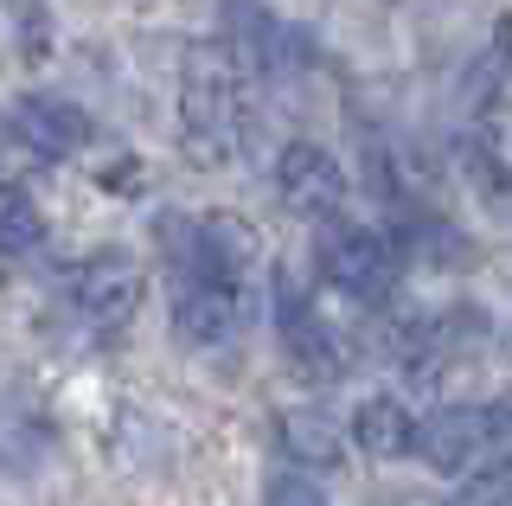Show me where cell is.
I'll list each match as a JSON object with an SVG mask.
<instances>
[{
  "mask_svg": "<svg viewBox=\"0 0 512 506\" xmlns=\"http://www.w3.org/2000/svg\"><path fill=\"white\" fill-rule=\"evenodd\" d=\"M461 506H512V462H493L468 474V494H461Z\"/></svg>",
  "mask_w": 512,
  "mask_h": 506,
  "instance_id": "5bb4252c",
  "label": "cell"
},
{
  "mask_svg": "<svg viewBox=\"0 0 512 506\" xmlns=\"http://www.w3.org/2000/svg\"><path fill=\"white\" fill-rule=\"evenodd\" d=\"M141 295H148V276H141V263L122 257V250H103V257L77 263L71 282H64L71 321L84 327V334H96V340H116L141 314Z\"/></svg>",
  "mask_w": 512,
  "mask_h": 506,
  "instance_id": "277c9868",
  "label": "cell"
},
{
  "mask_svg": "<svg viewBox=\"0 0 512 506\" xmlns=\"http://www.w3.org/2000/svg\"><path fill=\"white\" fill-rule=\"evenodd\" d=\"M282 346H288V366L301 378H340L352 366V346L333 334L327 314L301 289H288V282H282Z\"/></svg>",
  "mask_w": 512,
  "mask_h": 506,
  "instance_id": "ba28073f",
  "label": "cell"
},
{
  "mask_svg": "<svg viewBox=\"0 0 512 506\" xmlns=\"http://www.w3.org/2000/svg\"><path fill=\"white\" fill-rule=\"evenodd\" d=\"M314 270L327 289L352 295V302H384L397 282V250L384 244L372 225H352V218H327L314 244Z\"/></svg>",
  "mask_w": 512,
  "mask_h": 506,
  "instance_id": "5b68a950",
  "label": "cell"
},
{
  "mask_svg": "<svg viewBox=\"0 0 512 506\" xmlns=\"http://www.w3.org/2000/svg\"><path fill=\"white\" fill-rule=\"evenodd\" d=\"M250 129V65L224 39H199L180 65V135L199 161H231Z\"/></svg>",
  "mask_w": 512,
  "mask_h": 506,
  "instance_id": "6da1fadb",
  "label": "cell"
},
{
  "mask_svg": "<svg viewBox=\"0 0 512 506\" xmlns=\"http://www.w3.org/2000/svg\"><path fill=\"white\" fill-rule=\"evenodd\" d=\"M45 442H52V430H45L39 398L20 378H0V474H26L45 455Z\"/></svg>",
  "mask_w": 512,
  "mask_h": 506,
  "instance_id": "30bf717a",
  "label": "cell"
},
{
  "mask_svg": "<svg viewBox=\"0 0 512 506\" xmlns=\"http://www.w3.org/2000/svg\"><path fill=\"white\" fill-rule=\"evenodd\" d=\"M263 506H327V494H320L314 474L276 468V474H269V487H263Z\"/></svg>",
  "mask_w": 512,
  "mask_h": 506,
  "instance_id": "4fadbf2b",
  "label": "cell"
},
{
  "mask_svg": "<svg viewBox=\"0 0 512 506\" xmlns=\"http://www.w3.org/2000/svg\"><path fill=\"white\" fill-rule=\"evenodd\" d=\"M276 199L295 218H308V225H327L346 205V173L320 141H288L276 154Z\"/></svg>",
  "mask_w": 512,
  "mask_h": 506,
  "instance_id": "52a82bcc",
  "label": "cell"
},
{
  "mask_svg": "<svg viewBox=\"0 0 512 506\" xmlns=\"http://www.w3.org/2000/svg\"><path fill=\"white\" fill-rule=\"evenodd\" d=\"M7 129L26 141L32 154H45V161H64V154H77L90 141V116L77 103L64 97H20L7 116Z\"/></svg>",
  "mask_w": 512,
  "mask_h": 506,
  "instance_id": "9c48e42d",
  "label": "cell"
},
{
  "mask_svg": "<svg viewBox=\"0 0 512 506\" xmlns=\"http://www.w3.org/2000/svg\"><path fill=\"white\" fill-rule=\"evenodd\" d=\"M160 244H167L180 276H218V282H244L263 257V237L250 218L231 212H205V218H160Z\"/></svg>",
  "mask_w": 512,
  "mask_h": 506,
  "instance_id": "3957f363",
  "label": "cell"
},
{
  "mask_svg": "<svg viewBox=\"0 0 512 506\" xmlns=\"http://www.w3.org/2000/svg\"><path fill=\"white\" fill-rule=\"evenodd\" d=\"M244 282H218V276H180L173 289V334L192 353H224L244 340Z\"/></svg>",
  "mask_w": 512,
  "mask_h": 506,
  "instance_id": "8992f818",
  "label": "cell"
},
{
  "mask_svg": "<svg viewBox=\"0 0 512 506\" xmlns=\"http://www.w3.org/2000/svg\"><path fill=\"white\" fill-rule=\"evenodd\" d=\"M416 430H423V417L404 398H365L352 410V442L372 462H404V455H416Z\"/></svg>",
  "mask_w": 512,
  "mask_h": 506,
  "instance_id": "8fae6325",
  "label": "cell"
},
{
  "mask_svg": "<svg viewBox=\"0 0 512 506\" xmlns=\"http://www.w3.org/2000/svg\"><path fill=\"white\" fill-rule=\"evenodd\" d=\"M45 244V212L32 205L26 186L0 180V257H32Z\"/></svg>",
  "mask_w": 512,
  "mask_h": 506,
  "instance_id": "7c38bea8",
  "label": "cell"
},
{
  "mask_svg": "<svg viewBox=\"0 0 512 506\" xmlns=\"http://www.w3.org/2000/svg\"><path fill=\"white\" fill-rule=\"evenodd\" d=\"M416 462L448 481H468V474L512 462V404H448L429 410L423 430H416Z\"/></svg>",
  "mask_w": 512,
  "mask_h": 506,
  "instance_id": "7a4b0ae2",
  "label": "cell"
}]
</instances>
